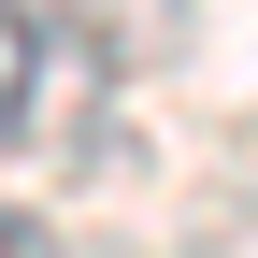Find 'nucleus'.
Masks as SVG:
<instances>
[{
    "label": "nucleus",
    "mask_w": 258,
    "mask_h": 258,
    "mask_svg": "<svg viewBox=\"0 0 258 258\" xmlns=\"http://www.w3.org/2000/svg\"><path fill=\"white\" fill-rule=\"evenodd\" d=\"M101 86H115V43L86 15H0V158L72 172L101 144Z\"/></svg>",
    "instance_id": "obj_1"
}]
</instances>
